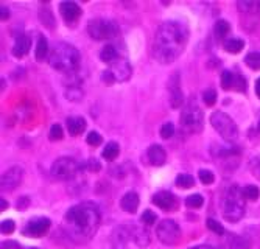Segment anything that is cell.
Here are the masks:
<instances>
[{
	"mask_svg": "<svg viewBox=\"0 0 260 249\" xmlns=\"http://www.w3.org/2000/svg\"><path fill=\"white\" fill-rule=\"evenodd\" d=\"M102 215L97 204L83 201L78 203L66 212L64 215V231L67 237L78 245H84L95 235Z\"/></svg>",
	"mask_w": 260,
	"mask_h": 249,
	"instance_id": "1",
	"label": "cell"
},
{
	"mask_svg": "<svg viewBox=\"0 0 260 249\" xmlns=\"http://www.w3.org/2000/svg\"><path fill=\"white\" fill-rule=\"evenodd\" d=\"M189 28L179 20H167L157 28L153 41V56L161 64L175 62L187 47Z\"/></svg>",
	"mask_w": 260,
	"mask_h": 249,
	"instance_id": "2",
	"label": "cell"
},
{
	"mask_svg": "<svg viewBox=\"0 0 260 249\" xmlns=\"http://www.w3.org/2000/svg\"><path fill=\"white\" fill-rule=\"evenodd\" d=\"M48 61L50 66L58 72L72 75L78 70L81 58H79V52L75 45L69 44V42H56L50 52Z\"/></svg>",
	"mask_w": 260,
	"mask_h": 249,
	"instance_id": "3",
	"label": "cell"
},
{
	"mask_svg": "<svg viewBox=\"0 0 260 249\" xmlns=\"http://www.w3.org/2000/svg\"><path fill=\"white\" fill-rule=\"evenodd\" d=\"M245 215V196L243 190L232 184L228 187L225 198H223V217L229 223H237L240 221Z\"/></svg>",
	"mask_w": 260,
	"mask_h": 249,
	"instance_id": "4",
	"label": "cell"
},
{
	"mask_svg": "<svg viewBox=\"0 0 260 249\" xmlns=\"http://www.w3.org/2000/svg\"><path fill=\"white\" fill-rule=\"evenodd\" d=\"M179 122H181L183 130L189 134H198V132L203 131L204 116H203V111H201V108L195 100H190V102L183 108Z\"/></svg>",
	"mask_w": 260,
	"mask_h": 249,
	"instance_id": "5",
	"label": "cell"
},
{
	"mask_svg": "<svg viewBox=\"0 0 260 249\" xmlns=\"http://www.w3.org/2000/svg\"><path fill=\"white\" fill-rule=\"evenodd\" d=\"M211 125L214 126V130L220 134V136L225 139L226 142H235L238 137V128L235 122L230 118L226 112L223 111H215L211 116Z\"/></svg>",
	"mask_w": 260,
	"mask_h": 249,
	"instance_id": "6",
	"label": "cell"
},
{
	"mask_svg": "<svg viewBox=\"0 0 260 249\" xmlns=\"http://www.w3.org/2000/svg\"><path fill=\"white\" fill-rule=\"evenodd\" d=\"M79 168H81V165H79L74 158L62 156V158L56 159L53 162L50 173H52L53 179H56V181H70L78 175Z\"/></svg>",
	"mask_w": 260,
	"mask_h": 249,
	"instance_id": "7",
	"label": "cell"
},
{
	"mask_svg": "<svg viewBox=\"0 0 260 249\" xmlns=\"http://www.w3.org/2000/svg\"><path fill=\"white\" fill-rule=\"evenodd\" d=\"M119 28L115 25L114 20L109 19H91L88 24V33L92 39L95 41H105V39H111L117 34Z\"/></svg>",
	"mask_w": 260,
	"mask_h": 249,
	"instance_id": "8",
	"label": "cell"
},
{
	"mask_svg": "<svg viewBox=\"0 0 260 249\" xmlns=\"http://www.w3.org/2000/svg\"><path fill=\"white\" fill-rule=\"evenodd\" d=\"M133 69L125 58H117L109 64V69L103 72V81L106 83H123L131 78Z\"/></svg>",
	"mask_w": 260,
	"mask_h": 249,
	"instance_id": "9",
	"label": "cell"
},
{
	"mask_svg": "<svg viewBox=\"0 0 260 249\" xmlns=\"http://www.w3.org/2000/svg\"><path fill=\"white\" fill-rule=\"evenodd\" d=\"M157 240L165 246H175L181 238V229L175 220H162L156 227Z\"/></svg>",
	"mask_w": 260,
	"mask_h": 249,
	"instance_id": "10",
	"label": "cell"
},
{
	"mask_svg": "<svg viewBox=\"0 0 260 249\" xmlns=\"http://www.w3.org/2000/svg\"><path fill=\"white\" fill-rule=\"evenodd\" d=\"M22 179H24V168L19 167V165H14V167L6 170V172L2 175L0 186H2V190L13 191L14 189L20 186Z\"/></svg>",
	"mask_w": 260,
	"mask_h": 249,
	"instance_id": "11",
	"label": "cell"
},
{
	"mask_svg": "<svg viewBox=\"0 0 260 249\" xmlns=\"http://www.w3.org/2000/svg\"><path fill=\"white\" fill-rule=\"evenodd\" d=\"M50 226H52V221H50L48 218H46V217L34 218V220H31V221H28L27 226L24 227V235L39 238L48 232Z\"/></svg>",
	"mask_w": 260,
	"mask_h": 249,
	"instance_id": "12",
	"label": "cell"
},
{
	"mask_svg": "<svg viewBox=\"0 0 260 249\" xmlns=\"http://www.w3.org/2000/svg\"><path fill=\"white\" fill-rule=\"evenodd\" d=\"M168 92H170V104L173 109L181 108L184 103V95L181 90V76L179 72H173L168 80Z\"/></svg>",
	"mask_w": 260,
	"mask_h": 249,
	"instance_id": "13",
	"label": "cell"
},
{
	"mask_svg": "<svg viewBox=\"0 0 260 249\" xmlns=\"http://www.w3.org/2000/svg\"><path fill=\"white\" fill-rule=\"evenodd\" d=\"M153 204L157 205L159 209L165 210V212H173V210L178 209L179 201H178V198L171 193V191L162 190V191H157V193L153 196Z\"/></svg>",
	"mask_w": 260,
	"mask_h": 249,
	"instance_id": "14",
	"label": "cell"
},
{
	"mask_svg": "<svg viewBox=\"0 0 260 249\" xmlns=\"http://www.w3.org/2000/svg\"><path fill=\"white\" fill-rule=\"evenodd\" d=\"M133 237H134V226H129V223H125L114 231L112 241L117 248H122V246H125L128 241H131Z\"/></svg>",
	"mask_w": 260,
	"mask_h": 249,
	"instance_id": "15",
	"label": "cell"
},
{
	"mask_svg": "<svg viewBox=\"0 0 260 249\" xmlns=\"http://www.w3.org/2000/svg\"><path fill=\"white\" fill-rule=\"evenodd\" d=\"M60 13L62 19L66 20V24H75L76 20L81 17V8L75 2H62L60 5Z\"/></svg>",
	"mask_w": 260,
	"mask_h": 249,
	"instance_id": "16",
	"label": "cell"
},
{
	"mask_svg": "<svg viewBox=\"0 0 260 249\" xmlns=\"http://www.w3.org/2000/svg\"><path fill=\"white\" fill-rule=\"evenodd\" d=\"M147 158L150 161L151 165H154V167H162L165 161H167V153H165V149L164 146L161 145H151L148 148V151H147Z\"/></svg>",
	"mask_w": 260,
	"mask_h": 249,
	"instance_id": "17",
	"label": "cell"
},
{
	"mask_svg": "<svg viewBox=\"0 0 260 249\" xmlns=\"http://www.w3.org/2000/svg\"><path fill=\"white\" fill-rule=\"evenodd\" d=\"M139 204H140V198L136 191H128L120 199V207L126 213H136L137 209H139Z\"/></svg>",
	"mask_w": 260,
	"mask_h": 249,
	"instance_id": "18",
	"label": "cell"
},
{
	"mask_svg": "<svg viewBox=\"0 0 260 249\" xmlns=\"http://www.w3.org/2000/svg\"><path fill=\"white\" fill-rule=\"evenodd\" d=\"M31 47V39L30 36L27 34H19L14 41V45H13V55L16 58H24V56L28 53V50Z\"/></svg>",
	"mask_w": 260,
	"mask_h": 249,
	"instance_id": "19",
	"label": "cell"
},
{
	"mask_svg": "<svg viewBox=\"0 0 260 249\" xmlns=\"http://www.w3.org/2000/svg\"><path fill=\"white\" fill-rule=\"evenodd\" d=\"M67 131L72 136H79L86 130V120L83 117H69L66 120Z\"/></svg>",
	"mask_w": 260,
	"mask_h": 249,
	"instance_id": "20",
	"label": "cell"
},
{
	"mask_svg": "<svg viewBox=\"0 0 260 249\" xmlns=\"http://www.w3.org/2000/svg\"><path fill=\"white\" fill-rule=\"evenodd\" d=\"M133 241L139 246V248H148L150 245V234L145 227H136L134 226V237H133Z\"/></svg>",
	"mask_w": 260,
	"mask_h": 249,
	"instance_id": "21",
	"label": "cell"
},
{
	"mask_svg": "<svg viewBox=\"0 0 260 249\" xmlns=\"http://www.w3.org/2000/svg\"><path fill=\"white\" fill-rule=\"evenodd\" d=\"M223 47H225L226 52L237 55V53H240L242 50H243V47H245V41L240 39V38H228L225 42H223Z\"/></svg>",
	"mask_w": 260,
	"mask_h": 249,
	"instance_id": "22",
	"label": "cell"
},
{
	"mask_svg": "<svg viewBox=\"0 0 260 249\" xmlns=\"http://www.w3.org/2000/svg\"><path fill=\"white\" fill-rule=\"evenodd\" d=\"M117 58H119L117 50H115V47H114L112 44L105 45V47L102 48V52H100V59H102L103 62L111 64V62H114Z\"/></svg>",
	"mask_w": 260,
	"mask_h": 249,
	"instance_id": "23",
	"label": "cell"
},
{
	"mask_svg": "<svg viewBox=\"0 0 260 249\" xmlns=\"http://www.w3.org/2000/svg\"><path fill=\"white\" fill-rule=\"evenodd\" d=\"M229 31H230V25H229L228 20H225V19L216 20V22H215V36L216 38L226 41Z\"/></svg>",
	"mask_w": 260,
	"mask_h": 249,
	"instance_id": "24",
	"label": "cell"
},
{
	"mask_svg": "<svg viewBox=\"0 0 260 249\" xmlns=\"http://www.w3.org/2000/svg\"><path fill=\"white\" fill-rule=\"evenodd\" d=\"M119 153H120L119 144H115V142H107L106 146L103 148V151H102V156L106 161H114L119 156Z\"/></svg>",
	"mask_w": 260,
	"mask_h": 249,
	"instance_id": "25",
	"label": "cell"
},
{
	"mask_svg": "<svg viewBox=\"0 0 260 249\" xmlns=\"http://www.w3.org/2000/svg\"><path fill=\"white\" fill-rule=\"evenodd\" d=\"M226 249H249L248 241L238 237V235H229L226 241Z\"/></svg>",
	"mask_w": 260,
	"mask_h": 249,
	"instance_id": "26",
	"label": "cell"
},
{
	"mask_svg": "<svg viewBox=\"0 0 260 249\" xmlns=\"http://www.w3.org/2000/svg\"><path fill=\"white\" fill-rule=\"evenodd\" d=\"M47 53H48V42H47V39L44 36H39L38 44H36V52H34L36 59H38V61H44Z\"/></svg>",
	"mask_w": 260,
	"mask_h": 249,
	"instance_id": "27",
	"label": "cell"
},
{
	"mask_svg": "<svg viewBox=\"0 0 260 249\" xmlns=\"http://www.w3.org/2000/svg\"><path fill=\"white\" fill-rule=\"evenodd\" d=\"M245 62L252 70H260V52H251L245 56Z\"/></svg>",
	"mask_w": 260,
	"mask_h": 249,
	"instance_id": "28",
	"label": "cell"
},
{
	"mask_svg": "<svg viewBox=\"0 0 260 249\" xmlns=\"http://www.w3.org/2000/svg\"><path fill=\"white\" fill-rule=\"evenodd\" d=\"M176 186L181 189H192L195 186V179L193 176L187 175V173H181L176 176Z\"/></svg>",
	"mask_w": 260,
	"mask_h": 249,
	"instance_id": "29",
	"label": "cell"
},
{
	"mask_svg": "<svg viewBox=\"0 0 260 249\" xmlns=\"http://www.w3.org/2000/svg\"><path fill=\"white\" fill-rule=\"evenodd\" d=\"M234 76L235 73L230 72V70H223L221 73V88L225 90H229L234 88Z\"/></svg>",
	"mask_w": 260,
	"mask_h": 249,
	"instance_id": "30",
	"label": "cell"
},
{
	"mask_svg": "<svg viewBox=\"0 0 260 249\" xmlns=\"http://www.w3.org/2000/svg\"><path fill=\"white\" fill-rule=\"evenodd\" d=\"M237 6L242 13H257V10L260 8V2H249V0H243V2H238Z\"/></svg>",
	"mask_w": 260,
	"mask_h": 249,
	"instance_id": "31",
	"label": "cell"
},
{
	"mask_svg": "<svg viewBox=\"0 0 260 249\" xmlns=\"http://www.w3.org/2000/svg\"><path fill=\"white\" fill-rule=\"evenodd\" d=\"M185 204H187V207H190V209H199L201 205L204 204V198H203V195L195 193V195L187 196Z\"/></svg>",
	"mask_w": 260,
	"mask_h": 249,
	"instance_id": "32",
	"label": "cell"
},
{
	"mask_svg": "<svg viewBox=\"0 0 260 249\" xmlns=\"http://www.w3.org/2000/svg\"><path fill=\"white\" fill-rule=\"evenodd\" d=\"M243 196L245 199H249V201H256V199H259L260 196V189L256 187V186H252V184H249V186L246 187H243Z\"/></svg>",
	"mask_w": 260,
	"mask_h": 249,
	"instance_id": "33",
	"label": "cell"
},
{
	"mask_svg": "<svg viewBox=\"0 0 260 249\" xmlns=\"http://www.w3.org/2000/svg\"><path fill=\"white\" fill-rule=\"evenodd\" d=\"M198 176H199V181L204 184V186H211V184H214V181H215V175L211 172V170H199V173H198Z\"/></svg>",
	"mask_w": 260,
	"mask_h": 249,
	"instance_id": "34",
	"label": "cell"
},
{
	"mask_svg": "<svg viewBox=\"0 0 260 249\" xmlns=\"http://www.w3.org/2000/svg\"><path fill=\"white\" fill-rule=\"evenodd\" d=\"M206 223H207V227H209V229H211L214 234H216V235H223V234H225V227H223L218 221H216V220L209 218Z\"/></svg>",
	"mask_w": 260,
	"mask_h": 249,
	"instance_id": "35",
	"label": "cell"
},
{
	"mask_svg": "<svg viewBox=\"0 0 260 249\" xmlns=\"http://www.w3.org/2000/svg\"><path fill=\"white\" fill-rule=\"evenodd\" d=\"M48 137H50V140H61L64 137L61 125H58V123L52 125V128H50V132H48Z\"/></svg>",
	"mask_w": 260,
	"mask_h": 249,
	"instance_id": "36",
	"label": "cell"
},
{
	"mask_svg": "<svg viewBox=\"0 0 260 249\" xmlns=\"http://www.w3.org/2000/svg\"><path fill=\"white\" fill-rule=\"evenodd\" d=\"M232 89H235L238 92H245V90H246V80L243 78V75L235 73V76H234V88Z\"/></svg>",
	"mask_w": 260,
	"mask_h": 249,
	"instance_id": "37",
	"label": "cell"
},
{
	"mask_svg": "<svg viewBox=\"0 0 260 249\" xmlns=\"http://www.w3.org/2000/svg\"><path fill=\"white\" fill-rule=\"evenodd\" d=\"M173 134H175V125L167 122V123H164L162 128H161V137L162 139H170L173 137Z\"/></svg>",
	"mask_w": 260,
	"mask_h": 249,
	"instance_id": "38",
	"label": "cell"
},
{
	"mask_svg": "<svg viewBox=\"0 0 260 249\" xmlns=\"http://www.w3.org/2000/svg\"><path fill=\"white\" fill-rule=\"evenodd\" d=\"M66 95L69 100H72V102H78V100L83 97V90L79 89V86H70Z\"/></svg>",
	"mask_w": 260,
	"mask_h": 249,
	"instance_id": "39",
	"label": "cell"
},
{
	"mask_svg": "<svg viewBox=\"0 0 260 249\" xmlns=\"http://www.w3.org/2000/svg\"><path fill=\"white\" fill-rule=\"evenodd\" d=\"M102 136L97 132V131H91L89 134H88V137H86V142L91 145V146H98L100 144H102Z\"/></svg>",
	"mask_w": 260,
	"mask_h": 249,
	"instance_id": "40",
	"label": "cell"
},
{
	"mask_svg": "<svg viewBox=\"0 0 260 249\" xmlns=\"http://www.w3.org/2000/svg\"><path fill=\"white\" fill-rule=\"evenodd\" d=\"M249 170H251V173L257 177V179H260V156H256V158L251 159Z\"/></svg>",
	"mask_w": 260,
	"mask_h": 249,
	"instance_id": "41",
	"label": "cell"
},
{
	"mask_svg": "<svg viewBox=\"0 0 260 249\" xmlns=\"http://www.w3.org/2000/svg\"><path fill=\"white\" fill-rule=\"evenodd\" d=\"M203 100L207 106H214L216 102V92L214 89H207L203 92Z\"/></svg>",
	"mask_w": 260,
	"mask_h": 249,
	"instance_id": "42",
	"label": "cell"
},
{
	"mask_svg": "<svg viewBox=\"0 0 260 249\" xmlns=\"http://www.w3.org/2000/svg\"><path fill=\"white\" fill-rule=\"evenodd\" d=\"M41 20L44 22V25L47 28H53L55 22H53V14L50 10H46V11H41Z\"/></svg>",
	"mask_w": 260,
	"mask_h": 249,
	"instance_id": "43",
	"label": "cell"
},
{
	"mask_svg": "<svg viewBox=\"0 0 260 249\" xmlns=\"http://www.w3.org/2000/svg\"><path fill=\"white\" fill-rule=\"evenodd\" d=\"M140 221L143 224H147V226H153L156 223V215L151 210H145L142 213V217H140Z\"/></svg>",
	"mask_w": 260,
	"mask_h": 249,
	"instance_id": "44",
	"label": "cell"
},
{
	"mask_svg": "<svg viewBox=\"0 0 260 249\" xmlns=\"http://www.w3.org/2000/svg\"><path fill=\"white\" fill-rule=\"evenodd\" d=\"M14 229H16V224H14L13 220H3L2 221V234L10 235V234L14 232Z\"/></svg>",
	"mask_w": 260,
	"mask_h": 249,
	"instance_id": "45",
	"label": "cell"
},
{
	"mask_svg": "<svg viewBox=\"0 0 260 249\" xmlns=\"http://www.w3.org/2000/svg\"><path fill=\"white\" fill-rule=\"evenodd\" d=\"M86 167H88L91 172H100V168H102V165H100V162L97 159H89L86 162Z\"/></svg>",
	"mask_w": 260,
	"mask_h": 249,
	"instance_id": "46",
	"label": "cell"
},
{
	"mask_svg": "<svg viewBox=\"0 0 260 249\" xmlns=\"http://www.w3.org/2000/svg\"><path fill=\"white\" fill-rule=\"evenodd\" d=\"M28 204H30V198H28V196H22V198H20L19 201H17L16 207L22 210V209H25V207H27Z\"/></svg>",
	"mask_w": 260,
	"mask_h": 249,
	"instance_id": "47",
	"label": "cell"
},
{
	"mask_svg": "<svg viewBox=\"0 0 260 249\" xmlns=\"http://www.w3.org/2000/svg\"><path fill=\"white\" fill-rule=\"evenodd\" d=\"M2 249H20V246H19V243H16V241H3Z\"/></svg>",
	"mask_w": 260,
	"mask_h": 249,
	"instance_id": "48",
	"label": "cell"
},
{
	"mask_svg": "<svg viewBox=\"0 0 260 249\" xmlns=\"http://www.w3.org/2000/svg\"><path fill=\"white\" fill-rule=\"evenodd\" d=\"M10 17V11L8 8H5V6H2V20H6Z\"/></svg>",
	"mask_w": 260,
	"mask_h": 249,
	"instance_id": "49",
	"label": "cell"
},
{
	"mask_svg": "<svg viewBox=\"0 0 260 249\" xmlns=\"http://www.w3.org/2000/svg\"><path fill=\"white\" fill-rule=\"evenodd\" d=\"M189 249H216V248L209 246V245H199V246H193V248H189Z\"/></svg>",
	"mask_w": 260,
	"mask_h": 249,
	"instance_id": "50",
	"label": "cell"
},
{
	"mask_svg": "<svg viewBox=\"0 0 260 249\" xmlns=\"http://www.w3.org/2000/svg\"><path fill=\"white\" fill-rule=\"evenodd\" d=\"M0 203H2V210H5V209H8V201H6V199H3V198H0Z\"/></svg>",
	"mask_w": 260,
	"mask_h": 249,
	"instance_id": "51",
	"label": "cell"
},
{
	"mask_svg": "<svg viewBox=\"0 0 260 249\" xmlns=\"http://www.w3.org/2000/svg\"><path fill=\"white\" fill-rule=\"evenodd\" d=\"M256 94H257V97L260 98V78L256 81Z\"/></svg>",
	"mask_w": 260,
	"mask_h": 249,
	"instance_id": "52",
	"label": "cell"
},
{
	"mask_svg": "<svg viewBox=\"0 0 260 249\" xmlns=\"http://www.w3.org/2000/svg\"><path fill=\"white\" fill-rule=\"evenodd\" d=\"M257 128H259V131H260V122H259V126H257Z\"/></svg>",
	"mask_w": 260,
	"mask_h": 249,
	"instance_id": "53",
	"label": "cell"
},
{
	"mask_svg": "<svg viewBox=\"0 0 260 249\" xmlns=\"http://www.w3.org/2000/svg\"><path fill=\"white\" fill-rule=\"evenodd\" d=\"M31 249H36V248H31Z\"/></svg>",
	"mask_w": 260,
	"mask_h": 249,
	"instance_id": "54",
	"label": "cell"
}]
</instances>
